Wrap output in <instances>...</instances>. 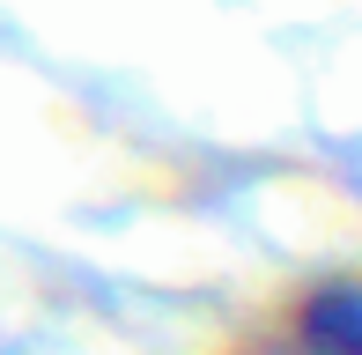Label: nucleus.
<instances>
[{
  "label": "nucleus",
  "mask_w": 362,
  "mask_h": 355,
  "mask_svg": "<svg viewBox=\"0 0 362 355\" xmlns=\"http://www.w3.org/2000/svg\"><path fill=\"white\" fill-rule=\"evenodd\" d=\"M303 355H362V303L348 281L318 289L303 303Z\"/></svg>",
  "instance_id": "1"
}]
</instances>
